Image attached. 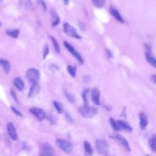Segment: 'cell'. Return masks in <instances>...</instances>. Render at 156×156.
<instances>
[{
    "instance_id": "cell-1",
    "label": "cell",
    "mask_w": 156,
    "mask_h": 156,
    "mask_svg": "<svg viewBox=\"0 0 156 156\" xmlns=\"http://www.w3.org/2000/svg\"><path fill=\"white\" fill-rule=\"evenodd\" d=\"M109 138L115 140L118 143H119L127 152H130L131 151L130 147L127 140L121 134L116 133H112L109 134Z\"/></svg>"
},
{
    "instance_id": "cell-2",
    "label": "cell",
    "mask_w": 156,
    "mask_h": 156,
    "mask_svg": "<svg viewBox=\"0 0 156 156\" xmlns=\"http://www.w3.org/2000/svg\"><path fill=\"white\" fill-rule=\"evenodd\" d=\"M26 77L32 83H37L40 79V71L36 68H29L26 71Z\"/></svg>"
},
{
    "instance_id": "cell-3",
    "label": "cell",
    "mask_w": 156,
    "mask_h": 156,
    "mask_svg": "<svg viewBox=\"0 0 156 156\" xmlns=\"http://www.w3.org/2000/svg\"><path fill=\"white\" fill-rule=\"evenodd\" d=\"M79 112L83 118H90L94 116L98 113V109L94 107L83 105L79 107Z\"/></svg>"
},
{
    "instance_id": "cell-4",
    "label": "cell",
    "mask_w": 156,
    "mask_h": 156,
    "mask_svg": "<svg viewBox=\"0 0 156 156\" xmlns=\"http://www.w3.org/2000/svg\"><path fill=\"white\" fill-rule=\"evenodd\" d=\"M55 144L58 147L66 154H69L73 151V144L66 140L61 138H57L55 140Z\"/></svg>"
},
{
    "instance_id": "cell-5",
    "label": "cell",
    "mask_w": 156,
    "mask_h": 156,
    "mask_svg": "<svg viewBox=\"0 0 156 156\" xmlns=\"http://www.w3.org/2000/svg\"><path fill=\"white\" fill-rule=\"evenodd\" d=\"M63 32L69 37L74 38L76 39H80L81 37L77 34V30L73 26L69 24L68 23L65 22L63 25Z\"/></svg>"
},
{
    "instance_id": "cell-6",
    "label": "cell",
    "mask_w": 156,
    "mask_h": 156,
    "mask_svg": "<svg viewBox=\"0 0 156 156\" xmlns=\"http://www.w3.org/2000/svg\"><path fill=\"white\" fill-rule=\"evenodd\" d=\"M95 146L97 152L101 154H105L108 150V145L105 140L102 139H96Z\"/></svg>"
},
{
    "instance_id": "cell-7",
    "label": "cell",
    "mask_w": 156,
    "mask_h": 156,
    "mask_svg": "<svg viewBox=\"0 0 156 156\" xmlns=\"http://www.w3.org/2000/svg\"><path fill=\"white\" fill-rule=\"evenodd\" d=\"M54 150L52 145L49 143H44L40 147L39 156H53Z\"/></svg>"
},
{
    "instance_id": "cell-8",
    "label": "cell",
    "mask_w": 156,
    "mask_h": 156,
    "mask_svg": "<svg viewBox=\"0 0 156 156\" xmlns=\"http://www.w3.org/2000/svg\"><path fill=\"white\" fill-rule=\"evenodd\" d=\"M63 44L65 46V47L68 49V51L74 57H76L78 62L80 63V64H83L84 61H83V58L82 57L81 55L74 48V47L71 44H69L68 42H67L66 41H63Z\"/></svg>"
},
{
    "instance_id": "cell-9",
    "label": "cell",
    "mask_w": 156,
    "mask_h": 156,
    "mask_svg": "<svg viewBox=\"0 0 156 156\" xmlns=\"http://www.w3.org/2000/svg\"><path fill=\"white\" fill-rule=\"evenodd\" d=\"M29 112L35 116V118L38 121H43L46 116L45 112L44 110L40 108H37V107H31L29 109Z\"/></svg>"
},
{
    "instance_id": "cell-10",
    "label": "cell",
    "mask_w": 156,
    "mask_h": 156,
    "mask_svg": "<svg viewBox=\"0 0 156 156\" xmlns=\"http://www.w3.org/2000/svg\"><path fill=\"white\" fill-rule=\"evenodd\" d=\"M40 90V85L38 83V82L32 83V85L27 94V98L29 99L35 98L39 93Z\"/></svg>"
},
{
    "instance_id": "cell-11",
    "label": "cell",
    "mask_w": 156,
    "mask_h": 156,
    "mask_svg": "<svg viewBox=\"0 0 156 156\" xmlns=\"http://www.w3.org/2000/svg\"><path fill=\"white\" fill-rule=\"evenodd\" d=\"M7 132H8L9 135L10 137L11 138V139L14 141H17L18 140V135H17L16 130L15 126L12 122H8V124L7 125Z\"/></svg>"
},
{
    "instance_id": "cell-12",
    "label": "cell",
    "mask_w": 156,
    "mask_h": 156,
    "mask_svg": "<svg viewBox=\"0 0 156 156\" xmlns=\"http://www.w3.org/2000/svg\"><path fill=\"white\" fill-rule=\"evenodd\" d=\"M91 100L95 105H99L100 104L99 102V96H100V91L98 88H94L91 90Z\"/></svg>"
},
{
    "instance_id": "cell-13",
    "label": "cell",
    "mask_w": 156,
    "mask_h": 156,
    "mask_svg": "<svg viewBox=\"0 0 156 156\" xmlns=\"http://www.w3.org/2000/svg\"><path fill=\"white\" fill-rule=\"evenodd\" d=\"M140 118V127L141 130H145L148 124V119L146 115L141 112L139 115Z\"/></svg>"
},
{
    "instance_id": "cell-14",
    "label": "cell",
    "mask_w": 156,
    "mask_h": 156,
    "mask_svg": "<svg viewBox=\"0 0 156 156\" xmlns=\"http://www.w3.org/2000/svg\"><path fill=\"white\" fill-rule=\"evenodd\" d=\"M109 12L110 13L112 14V15L119 22L121 23H124V20L123 19V18L122 17V16L121 15V14L119 13V12L116 9H115L113 7L110 6L109 8Z\"/></svg>"
},
{
    "instance_id": "cell-15",
    "label": "cell",
    "mask_w": 156,
    "mask_h": 156,
    "mask_svg": "<svg viewBox=\"0 0 156 156\" xmlns=\"http://www.w3.org/2000/svg\"><path fill=\"white\" fill-rule=\"evenodd\" d=\"M0 66H1L6 74H9L10 73L11 70V65L7 60L4 58H0Z\"/></svg>"
},
{
    "instance_id": "cell-16",
    "label": "cell",
    "mask_w": 156,
    "mask_h": 156,
    "mask_svg": "<svg viewBox=\"0 0 156 156\" xmlns=\"http://www.w3.org/2000/svg\"><path fill=\"white\" fill-rule=\"evenodd\" d=\"M13 83L16 88L20 91H22L24 88V83L20 77H15L13 80Z\"/></svg>"
},
{
    "instance_id": "cell-17",
    "label": "cell",
    "mask_w": 156,
    "mask_h": 156,
    "mask_svg": "<svg viewBox=\"0 0 156 156\" xmlns=\"http://www.w3.org/2000/svg\"><path fill=\"white\" fill-rule=\"evenodd\" d=\"M83 149H84V154L85 156H91L93 153V147L88 141H83Z\"/></svg>"
},
{
    "instance_id": "cell-18",
    "label": "cell",
    "mask_w": 156,
    "mask_h": 156,
    "mask_svg": "<svg viewBox=\"0 0 156 156\" xmlns=\"http://www.w3.org/2000/svg\"><path fill=\"white\" fill-rule=\"evenodd\" d=\"M5 32L8 36L13 38H17L20 35V30L18 29H7Z\"/></svg>"
},
{
    "instance_id": "cell-19",
    "label": "cell",
    "mask_w": 156,
    "mask_h": 156,
    "mask_svg": "<svg viewBox=\"0 0 156 156\" xmlns=\"http://www.w3.org/2000/svg\"><path fill=\"white\" fill-rule=\"evenodd\" d=\"M117 122L121 129H123L129 132H131L132 130V127L127 122L124 120H118L117 121Z\"/></svg>"
},
{
    "instance_id": "cell-20",
    "label": "cell",
    "mask_w": 156,
    "mask_h": 156,
    "mask_svg": "<svg viewBox=\"0 0 156 156\" xmlns=\"http://www.w3.org/2000/svg\"><path fill=\"white\" fill-rule=\"evenodd\" d=\"M51 16H52V26L53 27H55L60 23V20L59 16L57 15V13H56V12L54 10H52L51 11Z\"/></svg>"
},
{
    "instance_id": "cell-21",
    "label": "cell",
    "mask_w": 156,
    "mask_h": 156,
    "mask_svg": "<svg viewBox=\"0 0 156 156\" xmlns=\"http://www.w3.org/2000/svg\"><path fill=\"white\" fill-rule=\"evenodd\" d=\"M145 57L147 62L153 67L156 68V58L152 57L149 52H145Z\"/></svg>"
},
{
    "instance_id": "cell-22",
    "label": "cell",
    "mask_w": 156,
    "mask_h": 156,
    "mask_svg": "<svg viewBox=\"0 0 156 156\" xmlns=\"http://www.w3.org/2000/svg\"><path fill=\"white\" fill-rule=\"evenodd\" d=\"M148 144L151 149L156 152V135L154 134L149 139Z\"/></svg>"
},
{
    "instance_id": "cell-23",
    "label": "cell",
    "mask_w": 156,
    "mask_h": 156,
    "mask_svg": "<svg viewBox=\"0 0 156 156\" xmlns=\"http://www.w3.org/2000/svg\"><path fill=\"white\" fill-rule=\"evenodd\" d=\"M109 122L112 127V129L115 130V131H119L121 130L122 129L120 127V126H119V124H118L117 121H116L113 118H110L109 119Z\"/></svg>"
},
{
    "instance_id": "cell-24",
    "label": "cell",
    "mask_w": 156,
    "mask_h": 156,
    "mask_svg": "<svg viewBox=\"0 0 156 156\" xmlns=\"http://www.w3.org/2000/svg\"><path fill=\"white\" fill-rule=\"evenodd\" d=\"M49 38H50L51 40V41H52V43L53 44V46L54 47V49H55V52H57V53H60V48L59 44H58L57 40H56V38L52 36V35H49Z\"/></svg>"
},
{
    "instance_id": "cell-25",
    "label": "cell",
    "mask_w": 156,
    "mask_h": 156,
    "mask_svg": "<svg viewBox=\"0 0 156 156\" xmlns=\"http://www.w3.org/2000/svg\"><path fill=\"white\" fill-rule=\"evenodd\" d=\"M53 105L56 110V111L57 112V113L61 114L63 113V106L62 105V104L58 101H53Z\"/></svg>"
},
{
    "instance_id": "cell-26",
    "label": "cell",
    "mask_w": 156,
    "mask_h": 156,
    "mask_svg": "<svg viewBox=\"0 0 156 156\" xmlns=\"http://www.w3.org/2000/svg\"><path fill=\"white\" fill-rule=\"evenodd\" d=\"M90 91L89 89H85L83 90V91L82 93V97L83 101V105L84 106H87L88 105V94Z\"/></svg>"
},
{
    "instance_id": "cell-27",
    "label": "cell",
    "mask_w": 156,
    "mask_h": 156,
    "mask_svg": "<svg viewBox=\"0 0 156 156\" xmlns=\"http://www.w3.org/2000/svg\"><path fill=\"white\" fill-rule=\"evenodd\" d=\"M66 70L68 73L72 76V77H75L76 75V66H73L72 65H68L66 66Z\"/></svg>"
},
{
    "instance_id": "cell-28",
    "label": "cell",
    "mask_w": 156,
    "mask_h": 156,
    "mask_svg": "<svg viewBox=\"0 0 156 156\" xmlns=\"http://www.w3.org/2000/svg\"><path fill=\"white\" fill-rule=\"evenodd\" d=\"M65 96L66 98L68 99V101L71 103H74L75 101V97L70 92H68L67 91H64Z\"/></svg>"
},
{
    "instance_id": "cell-29",
    "label": "cell",
    "mask_w": 156,
    "mask_h": 156,
    "mask_svg": "<svg viewBox=\"0 0 156 156\" xmlns=\"http://www.w3.org/2000/svg\"><path fill=\"white\" fill-rule=\"evenodd\" d=\"M93 4L97 8H101L104 5L105 0H91Z\"/></svg>"
},
{
    "instance_id": "cell-30",
    "label": "cell",
    "mask_w": 156,
    "mask_h": 156,
    "mask_svg": "<svg viewBox=\"0 0 156 156\" xmlns=\"http://www.w3.org/2000/svg\"><path fill=\"white\" fill-rule=\"evenodd\" d=\"M24 5L26 8L29 10H33L34 9V5L31 0H24Z\"/></svg>"
},
{
    "instance_id": "cell-31",
    "label": "cell",
    "mask_w": 156,
    "mask_h": 156,
    "mask_svg": "<svg viewBox=\"0 0 156 156\" xmlns=\"http://www.w3.org/2000/svg\"><path fill=\"white\" fill-rule=\"evenodd\" d=\"M49 53V48L48 44H45L43 47V58L46 59V57Z\"/></svg>"
},
{
    "instance_id": "cell-32",
    "label": "cell",
    "mask_w": 156,
    "mask_h": 156,
    "mask_svg": "<svg viewBox=\"0 0 156 156\" xmlns=\"http://www.w3.org/2000/svg\"><path fill=\"white\" fill-rule=\"evenodd\" d=\"M10 94L11 97H12V99H13V101H14L17 104H18V103H19L18 99V98H17V96H16V94L15 90H13L12 88H11L10 90Z\"/></svg>"
},
{
    "instance_id": "cell-33",
    "label": "cell",
    "mask_w": 156,
    "mask_h": 156,
    "mask_svg": "<svg viewBox=\"0 0 156 156\" xmlns=\"http://www.w3.org/2000/svg\"><path fill=\"white\" fill-rule=\"evenodd\" d=\"M10 108H11V110H12V112H13L16 115H17V116H19V117H23V115L22 113H21L20 110H18L17 108H16L15 107L11 106Z\"/></svg>"
},
{
    "instance_id": "cell-34",
    "label": "cell",
    "mask_w": 156,
    "mask_h": 156,
    "mask_svg": "<svg viewBox=\"0 0 156 156\" xmlns=\"http://www.w3.org/2000/svg\"><path fill=\"white\" fill-rule=\"evenodd\" d=\"M37 2H38V4L40 5V6L43 9V10L46 11L47 10V5L44 0H37Z\"/></svg>"
},
{
    "instance_id": "cell-35",
    "label": "cell",
    "mask_w": 156,
    "mask_h": 156,
    "mask_svg": "<svg viewBox=\"0 0 156 156\" xmlns=\"http://www.w3.org/2000/svg\"><path fill=\"white\" fill-rule=\"evenodd\" d=\"M49 69L50 70H51L52 71H58L59 70V68L55 65H53V64H51L49 66Z\"/></svg>"
},
{
    "instance_id": "cell-36",
    "label": "cell",
    "mask_w": 156,
    "mask_h": 156,
    "mask_svg": "<svg viewBox=\"0 0 156 156\" xmlns=\"http://www.w3.org/2000/svg\"><path fill=\"white\" fill-rule=\"evenodd\" d=\"M48 119L49 121V122L52 124H56V121L55 120L54 118H53V116H48Z\"/></svg>"
},
{
    "instance_id": "cell-37",
    "label": "cell",
    "mask_w": 156,
    "mask_h": 156,
    "mask_svg": "<svg viewBox=\"0 0 156 156\" xmlns=\"http://www.w3.org/2000/svg\"><path fill=\"white\" fill-rule=\"evenodd\" d=\"M78 24H79V26L80 29L82 31L85 30V24L83 22L79 21V23H78Z\"/></svg>"
},
{
    "instance_id": "cell-38",
    "label": "cell",
    "mask_w": 156,
    "mask_h": 156,
    "mask_svg": "<svg viewBox=\"0 0 156 156\" xmlns=\"http://www.w3.org/2000/svg\"><path fill=\"white\" fill-rule=\"evenodd\" d=\"M65 116H66V119H67V121L69 122H74V120L73 119V118H71V116L68 113H66L65 114Z\"/></svg>"
},
{
    "instance_id": "cell-39",
    "label": "cell",
    "mask_w": 156,
    "mask_h": 156,
    "mask_svg": "<svg viewBox=\"0 0 156 156\" xmlns=\"http://www.w3.org/2000/svg\"><path fill=\"white\" fill-rule=\"evenodd\" d=\"M151 81L153 82V83H154L155 84H156V74H152V75H151Z\"/></svg>"
},
{
    "instance_id": "cell-40",
    "label": "cell",
    "mask_w": 156,
    "mask_h": 156,
    "mask_svg": "<svg viewBox=\"0 0 156 156\" xmlns=\"http://www.w3.org/2000/svg\"><path fill=\"white\" fill-rule=\"evenodd\" d=\"M107 52L108 53V54H107V55L108 56V57H112V52H110V51H109V50H107Z\"/></svg>"
},
{
    "instance_id": "cell-41",
    "label": "cell",
    "mask_w": 156,
    "mask_h": 156,
    "mask_svg": "<svg viewBox=\"0 0 156 156\" xmlns=\"http://www.w3.org/2000/svg\"><path fill=\"white\" fill-rule=\"evenodd\" d=\"M63 2H64L65 5H68L69 4V0H63Z\"/></svg>"
},
{
    "instance_id": "cell-42",
    "label": "cell",
    "mask_w": 156,
    "mask_h": 156,
    "mask_svg": "<svg viewBox=\"0 0 156 156\" xmlns=\"http://www.w3.org/2000/svg\"><path fill=\"white\" fill-rule=\"evenodd\" d=\"M104 156H115V155H105Z\"/></svg>"
},
{
    "instance_id": "cell-43",
    "label": "cell",
    "mask_w": 156,
    "mask_h": 156,
    "mask_svg": "<svg viewBox=\"0 0 156 156\" xmlns=\"http://www.w3.org/2000/svg\"><path fill=\"white\" fill-rule=\"evenodd\" d=\"M2 1H3V0H0V2H2Z\"/></svg>"
},
{
    "instance_id": "cell-44",
    "label": "cell",
    "mask_w": 156,
    "mask_h": 156,
    "mask_svg": "<svg viewBox=\"0 0 156 156\" xmlns=\"http://www.w3.org/2000/svg\"><path fill=\"white\" fill-rule=\"evenodd\" d=\"M146 156H150V155H146Z\"/></svg>"
},
{
    "instance_id": "cell-45",
    "label": "cell",
    "mask_w": 156,
    "mask_h": 156,
    "mask_svg": "<svg viewBox=\"0 0 156 156\" xmlns=\"http://www.w3.org/2000/svg\"><path fill=\"white\" fill-rule=\"evenodd\" d=\"M1 22H0V26H1Z\"/></svg>"
}]
</instances>
